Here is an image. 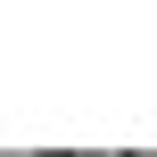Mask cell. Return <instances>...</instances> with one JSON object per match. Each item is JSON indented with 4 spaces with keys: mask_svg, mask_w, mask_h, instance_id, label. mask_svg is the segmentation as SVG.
<instances>
[{
    "mask_svg": "<svg viewBox=\"0 0 157 157\" xmlns=\"http://www.w3.org/2000/svg\"><path fill=\"white\" fill-rule=\"evenodd\" d=\"M75 157H116V149H75Z\"/></svg>",
    "mask_w": 157,
    "mask_h": 157,
    "instance_id": "1",
    "label": "cell"
},
{
    "mask_svg": "<svg viewBox=\"0 0 157 157\" xmlns=\"http://www.w3.org/2000/svg\"><path fill=\"white\" fill-rule=\"evenodd\" d=\"M0 157H41V149H0Z\"/></svg>",
    "mask_w": 157,
    "mask_h": 157,
    "instance_id": "2",
    "label": "cell"
}]
</instances>
